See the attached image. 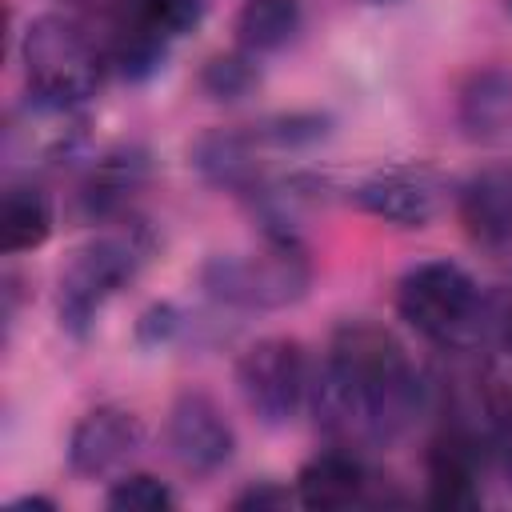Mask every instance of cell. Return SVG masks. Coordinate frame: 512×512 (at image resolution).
Instances as JSON below:
<instances>
[{"instance_id": "11", "label": "cell", "mask_w": 512, "mask_h": 512, "mask_svg": "<svg viewBox=\"0 0 512 512\" xmlns=\"http://www.w3.org/2000/svg\"><path fill=\"white\" fill-rule=\"evenodd\" d=\"M484 456H488V448L480 444V436L472 428H464V424L440 428L424 456L428 504L432 508H476L484 500V492H480Z\"/></svg>"}, {"instance_id": "10", "label": "cell", "mask_w": 512, "mask_h": 512, "mask_svg": "<svg viewBox=\"0 0 512 512\" xmlns=\"http://www.w3.org/2000/svg\"><path fill=\"white\" fill-rule=\"evenodd\" d=\"M140 448L144 420L124 404H96L68 432V472L80 480H104L120 472Z\"/></svg>"}, {"instance_id": "15", "label": "cell", "mask_w": 512, "mask_h": 512, "mask_svg": "<svg viewBox=\"0 0 512 512\" xmlns=\"http://www.w3.org/2000/svg\"><path fill=\"white\" fill-rule=\"evenodd\" d=\"M148 172H152V160L140 144H120V148L104 152L80 184L84 216L96 224H112V220L128 216L132 196L148 184Z\"/></svg>"}, {"instance_id": "19", "label": "cell", "mask_w": 512, "mask_h": 512, "mask_svg": "<svg viewBox=\"0 0 512 512\" xmlns=\"http://www.w3.org/2000/svg\"><path fill=\"white\" fill-rule=\"evenodd\" d=\"M260 84V56L244 52V48H232V52H216L204 60L200 68V88L212 96V100H244L248 92H256Z\"/></svg>"}, {"instance_id": "4", "label": "cell", "mask_w": 512, "mask_h": 512, "mask_svg": "<svg viewBox=\"0 0 512 512\" xmlns=\"http://www.w3.org/2000/svg\"><path fill=\"white\" fill-rule=\"evenodd\" d=\"M200 288L232 312H280L308 296L312 260L300 240H264L260 252H216L200 268Z\"/></svg>"}, {"instance_id": "5", "label": "cell", "mask_w": 512, "mask_h": 512, "mask_svg": "<svg viewBox=\"0 0 512 512\" xmlns=\"http://www.w3.org/2000/svg\"><path fill=\"white\" fill-rule=\"evenodd\" d=\"M20 64L28 92L64 104H88L108 68L104 48L84 32V24L60 12L28 20L20 36Z\"/></svg>"}, {"instance_id": "21", "label": "cell", "mask_w": 512, "mask_h": 512, "mask_svg": "<svg viewBox=\"0 0 512 512\" xmlns=\"http://www.w3.org/2000/svg\"><path fill=\"white\" fill-rule=\"evenodd\" d=\"M104 504L116 512H172L176 492L168 488V480H160L152 472H124L112 480Z\"/></svg>"}, {"instance_id": "25", "label": "cell", "mask_w": 512, "mask_h": 512, "mask_svg": "<svg viewBox=\"0 0 512 512\" xmlns=\"http://www.w3.org/2000/svg\"><path fill=\"white\" fill-rule=\"evenodd\" d=\"M8 508H56V500H52V496H20V500H12Z\"/></svg>"}, {"instance_id": "17", "label": "cell", "mask_w": 512, "mask_h": 512, "mask_svg": "<svg viewBox=\"0 0 512 512\" xmlns=\"http://www.w3.org/2000/svg\"><path fill=\"white\" fill-rule=\"evenodd\" d=\"M52 228H56L52 196L44 188H36L32 180L8 184L4 204H0V248L8 256L36 252L40 244H48Z\"/></svg>"}, {"instance_id": "8", "label": "cell", "mask_w": 512, "mask_h": 512, "mask_svg": "<svg viewBox=\"0 0 512 512\" xmlns=\"http://www.w3.org/2000/svg\"><path fill=\"white\" fill-rule=\"evenodd\" d=\"M164 444L172 452V460L204 480V476H216L220 468L232 464L236 456V428L232 420L224 416V408L200 392V388H184L172 408H168V420H164Z\"/></svg>"}, {"instance_id": "18", "label": "cell", "mask_w": 512, "mask_h": 512, "mask_svg": "<svg viewBox=\"0 0 512 512\" xmlns=\"http://www.w3.org/2000/svg\"><path fill=\"white\" fill-rule=\"evenodd\" d=\"M304 24V0H240L232 32L236 48L252 56L284 52Z\"/></svg>"}, {"instance_id": "3", "label": "cell", "mask_w": 512, "mask_h": 512, "mask_svg": "<svg viewBox=\"0 0 512 512\" xmlns=\"http://www.w3.org/2000/svg\"><path fill=\"white\" fill-rule=\"evenodd\" d=\"M396 316L440 348L476 352L484 348L488 292L456 260H420L396 280Z\"/></svg>"}, {"instance_id": "13", "label": "cell", "mask_w": 512, "mask_h": 512, "mask_svg": "<svg viewBox=\"0 0 512 512\" xmlns=\"http://www.w3.org/2000/svg\"><path fill=\"white\" fill-rule=\"evenodd\" d=\"M368 488L372 476L360 460L356 448L332 444L316 456H308L296 472V504L312 508V512H332V508H352V504H368Z\"/></svg>"}, {"instance_id": "22", "label": "cell", "mask_w": 512, "mask_h": 512, "mask_svg": "<svg viewBox=\"0 0 512 512\" xmlns=\"http://www.w3.org/2000/svg\"><path fill=\"white\" fill-rule=\"evenodd\" d=\"M260 144L268 148H308L332 132V116L324 112H280L252 128Z\"/></svg>"}, {"instance_id": "20", "label": "cell", "mask_w": 512, "mask_h": 512, "mask_svg": "<svg viewBox=\"0 0 512 512\" xmlns=\"http://www.w3.org/2000/svg\"><path fill=\"white\" fill-rule=\"evenodd\" d=\"M112 8L128 12L132 20H140L144 28H152L156 36H164L168 44H176L180 36H188L204 20L208 0H112Z\"/></svg>"}, {"instance_id": "2", "label": "cell", "mask_w": 512, "mask_h": 512, "mask_svg": "<svg viewBox=\"0 0 512 512\" xmlns=\"http://www.w3.org/2000/svg\"><path fill=\"white\" fill-rule=\"evenodd\" d=\"M152 248H156V236L136 216H120L104 224V232H96L84 248H76V256L64 264L56 284L60 328L84 340L96 316L104 312V304L116 292H124L140 276V268L152 260Z\"/></svg>"}, {"instance_id": "26", "label": "cell", "mask_w": 512, "mask_h": 512, "mask_svg": "<svg viewBox=\"0 0 512 512\" xmlns=\"http://www.w3.org/2000/svg\"><path fill=\"white\" fill-rule=\"evenodd\" d=\"M508 8H512V0H508Z\"/></svg>"}, {"instance_id": "24", "label": "cell", "mask_w": 512, "mask_h": 512, "mask_svg": "<svg viewBox=\"0 0 512 512\" xmlns=\"http://www.w3.org/2000/svg\"><path fill=\"white\" fill-rule=\"evenodd\" d=\"M292 500H296V492H288L284 484H276V480H256V484H248L244 492L232 496V508H236V512H276V508H284V504H292Z\"/></svg>"}, {"instance_id": "14", "label": "cell", "mask_w": 512, "mask_h": 512, "mask_svg": "<svg viewBox=\"0 0 512 512\" xmlns=\"http://www.w3.org/2000/svg\"><path fill=\"white\" fill-rule=\"evenodd\" d=\"M260 140L256 132H236V128H212L200 132L188 148V164L196 168V176L220 192H232L240 200H248L260 184V156H256Z\"/></svg>"}, {"instance_id": "23", "label": "cell", "mask_w": 512, "mask_h": 512, "mask_svg": "<svg viewBox=\"0 0 512 512\" xmlns=\"http://www.w3.org/2000/svg\"><path fill=\"white\" fill-rule=\"evenodd\" d=\"M188 332V316L176 304H152L140 320H136V340L144 348H164L172 340H180Z\"/></svg>"}, {"instance_id": "12", "label": "cell", "mask_w": 512, "mask_h": 512, "mask_svg": "<svg viewBox=\"0 0 512 512\" xmlns=\"http://www.w3.org/2000/svg\"><path fill=\"white\" fill-rule=\"evenodd\" d=\"M456 216L472 244L488 252H512V164H488L472 172L456 192Z\"/></svg>"}, {"instance_id": "7", "label": "cell", "mask_w": 512, "mask_h": 512, "mask_svg": "<svg viewBox=\"0 0 512 512\" xmlns=\"http://www.w3.org/2000/svg\"><path fill=\"white\" fill-rule=\"evenodd\" d=\"M88 136L84 104H64L28 92L4 124V160L12 168H60L68 164Z\"/></svg>"}, {"instance_id": "9", "label": "cell", "mask_w": 512, "mask_h": 512, "mask_svg": "<svg viewBox=\"0 0 512 512\" xmlns=\"http://www.w3.org/2000/svg\"><path fill=\"white\" fill-rule=\"evenodd\" d=\"M348 200L364 216L412 232V228H428L440 216L444 188L428 168L396 164V168H380V172H368L364 180H356L348 188Z\"/></svg>"}, {"instance_id": "1", "label": "cell", "mask_w": 512, "mask_h": 512, "mask_svg": "<svg viewBox=\"0 0 512 512\" xmlns=\"http://www.w3.org/2000/svg\"><path fill=\"white\" fill-rule=\"evenodd\" d=\"M316 424L344 448H388L428 408V380L376 320H344L312 376Z\"/></svg>"}, {"instance_id": "16", "label": "cell", "mask_w": 512, "mask_h": 512, "mask_svg": "<svg viewBox=\"0 0 512 512\" xmlns=\"http://www.w3.org/2000/svg\"><path fill=\"white\" fill-rule=\"evenodd\" d=\"M456 124L472 144L512 148V72L476 68L456 96Z\"/></svg>"}, {"instance_id": "6", "label": "cell", "mask_w": 512, "mask_h": 512, "mask_svg": "<svg viewBox=\"0 0 512 512\" xmlns=\"http://www.w3.org/2000/svg\"><path fill=\"white\" fill-rule=\"evenodd\" d=\"M312 364L300 340L264 336L236 360V388L248 412L268 428H288L312 400Z\"/></svg>"}]
</instances>
